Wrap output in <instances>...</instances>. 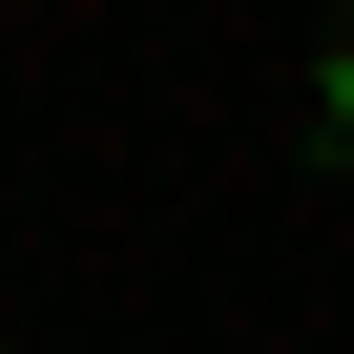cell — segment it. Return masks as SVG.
I'll return each instance as SVG.
<instances>
[{
    "instance_id": "cell-1",
    "label": "cell",
    "mask_w": 354,
    "mask_h": 354,
    "mask_svg": "<svg viewBox=\"0 0 354 354\" xmlns=\"http://www.w3.org/2000/svg\"><path fill=\"white\" fill-rule=\"evenodd\" d=\"M313 104H333V125H354V42H333V63H313Z\"/></svg>"
}]
</instances>
